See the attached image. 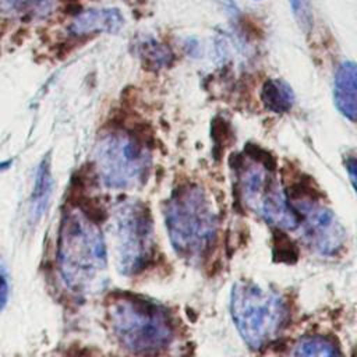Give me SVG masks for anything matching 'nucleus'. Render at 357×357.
I'll use <instances>...</instances> for the list:
<instances>
[{
    "label": "nucleus",
    "instance_id": "obj_16",
    "mask_svg": "<svg viewBox=\"0 0 357 357\" xmlns=\"http://www.w3.org/2000/svg\"><path fill=\"white\" fill-rule=\"evenodd\" d=\"M293 15L304 32H310L312 25V14L308 0H289Z\"/></svg>",
    "mask_w": 357,
    "mask_h": 357
},
{
    "label": "nucleus",
    "instance_id": "obj_13",
    "mask_svg": "<svg viewBox=\"0 0 357 357\" xmlns=\"http://www.w3.org/2000/svg\"><path fill=\"white\" fill-rule=\"evenodd\" d=\"M54 1L56 0H0V10L17 17L40 18L50 14Z\"/></svg>",
    "mask_w": 357,
    "mask_h": 357
},
{
    "label": "nucleus",
    "instance_id": "obj_14",
    "mask_svg": "<svg viewBox=\"0 0 357 357\" xmlns=\"http://www.w3.org/2000/svg\"><path fill=\"white\" fill-rule=\"evenodd\" d=\"M293 357H342L336 344L324 336H308L303 339L294 353Z\"/></svg>",
    "mask_w": 357,
    "mask_h": 357
},
{
    "label": "nucleus",
    "instance_id": "obj_7",
    "mask_svg": "<svg viewBox=\"0 0 357 357\" xmlns=\"http://www.w3.org/2000/svg\"><path fill=\"white\" fill-rule=\"evenodd\" d=\"M240 194L247 206L269 225L286 230L298 226L297 212L291 209L272 170L264 162L252 159L243 165Z\"/></svg>",
    "mask_w": 357,
    "mask_h": 357
},
{
    "label": "nucleus",
    "instance_id": "obj_9",
    "mask_svg": "<svg viewBox=\"0 0 357 357\" xmlns=\"http://www.w3.org/2000/svg\"><path fill=\"white\" fill-rule=\"evenodd\" d=\"M333 102L336 109L350 121L357 120V63L339 64L333 79Z\"/></svg>",
    "mask_w": 357,
    "mask_h": 357
},
{
    "label": "nucleus",
    "instance_id": "obj_4",
    "mask_svg": "<svg viewBox=\"0 0 357 357\" xmlns=\"http://www.w3.org/2000/svg\"><path fill=\"white\" fill-rule=\"evenodd\" d=\"M230 314L240 336L251 349H261L272 342L286 321L283 300L250 282L233 286Z\"/></svg>",
    "mask_w": 357,
    "mask_h": 357
},
{
    "label": "nucleus",
    "instance_id": "obj_8",
    "mask_svg": "<svg viewBox=\"0 0 357 357\" xmlns=\"http://www.w3.org/2000/svg\"><path fill=\"white\" fill-rule=\"evenodd\" d=\"M303 233L307 244L321 255L336 254L344 243V230L326 206L317 202H298Z\"/></svg>",
    "mask_w": 357,
    "mask_h": 357
},
{
    "label": "nucleus",
    "instance_id": "obj_18",
    "mask_svg": "<svg viewBox=\"0 0 357 357\" xmlns=\"http://www.w3.org/2000/svg\"><path fill=\"white\" fill-rule=\"evenodd\" d=\"M346 165V170L349 173V178L354 187V190L357 191V156H349L344 162Z\"/></svg>",
    "mask_w": 357,
    "mask_h": 357
},
{
    "label": "nucleus",
    "instance_id": "obj_17",
    "mask_svg": "<svg viewBox=\"0 0 357 357\" xmlns=\"http://www.w3.org/2000/svg\"><path fill=\"white\" fill-rule=\"evenodd\" d=\"M8 291H10V282H8V273L6 268L0 264V310L6 305L8 300Z\"/></svg>",
    "mask_w": 357,
    "mask_h": 357
},
{
    "label": "nucleus",
    "instance_id": "obj_5",
    "mask_svg": "<svg viewBox=\"0 0 357 357\" xmlns=\"http://www.w3.org/2000/svg\"><path fill=\"white\" fill-rule=\"evenodd\" d=\"M93 163L106 187L130 190L145 181L151 155L138 137L124 130H113L98 139Z\"/></svg>",
    "mask_w": 357,
    "mask_h": 357
},
{
    "label": "nucleus",
    "instance_id": "obj_1",
    "mask_svg": "<svg viewBox=\"0 0 357 357\" xmlns=\"http://www.w3.org/2000/svg\"><path fill=\"white\" fill-rule=\"evenodd\" d=\"M106 245L100 229L79 211L68 212L60 226L57 264L71 290L84 291L106 268Z\"/></svg>",
    "mask_w": 357,
    "mask_h": 357
},
{
    "label": "nucleus",
    "instance_id": "obj_10",
    "mask_svg": "<svg viewBox=\"0 0 357 357\" xmlns=\"http://www.w3.org/2000/svg\"><path fill=\"white\" fill-rule=\"evenodd\" d=\"M124 25V18L117 8H91L79 13L71 22L70 31L75 36L91 33H116Z\"/></svg>",
    "mask_w": 357,
    "mask_h": 357
},
{
    "label": "nucleus",
    "instance_id": "obj_11",
    "mask_svg": "<svg viewBox=\"0 0 357 357\" xmlns=\"http://www.w3.org/2000/svg\"><path fill=\"white\" fill-rule=\"evenodd\" d=\"M261 100L266 110L272 113H286L293 107L294 93L283 79L269 78L262 85Z\"/></svg>",
    "mask_w": 357,
    "mask_h": 357
},
{
    "label": "nucleus",
    "instance_id": "obj_6",
    "mask_svg": "<svg viewBox=\"0 0 357 357\" xmlns=\"http://www.w3.org/2000/svg\"><path fill=\"white\" fill-rule=\"evenodd\" d=\"M117 266L124 275L142 271L152 257L153 230L149 211L138 201H126L114 211Z\"/></svg>",
    "mask_w": 357,
    "mask_h": 357
},
{
    "label": "nucleus",
    "instance_id": "obj_2",
    "mask_svg": "<svg viewBox=\"0 0 357 357\" xmlns=\"http://www.w3.org/2000/svg\"><path fill=\"white\" fill-rule=\"evenodd\" d=\"M165 218L172 245L180 255L197 259L211 250L218 233V219L201 187H178L165 206Z\"/></svg>",
    "mask_w": 357,
    "mask_h": 357
},
{
    "label": "nucleus",
    "instance_id": "obj_15",
    "mask_svg": "<svg viewBox=\"0 0 357 357\" xmlns=\"http://www.w3.org/2000/svg\"><path fill=\"white\" fill-rule=\"evenodd\" d=\"M139 57L148 68L159 70L166 67L172 61V52L162 43L155 39H146L139 43Z\"/></svg>",
    "mask_w": 357,
    "mask_h": 357
},
{
    "label": "nucleus",
    "instance_id": "obj_12",
    "mask_svg": "<svg viewBox=\"0 0 357 357\" xmlns=\"http://www.w3.org/2000/svg\"><path fill=\"white\" fill-rule=\"evenodd\" d=\"M52 188H53V178L50 173V163H49V159H43L36 170L35 181H33V190L31 197L32 218L35 216V219H39L45 212L50 199Z\"/></svg>",
    "mask_w": 357,
    "mask_h": 357
},
{
    "label": "nucleus",
    "instance_id": "obj_3",
    "mask_svg": "<svg viewBox=\"0 0 357 357\" xmlns=\"http://www.w3.org/2000/svg\"><path fill=\"white\" fill-rule=\"evenodd\" d=\"M107 318L116 339L132 353L155 354L166 349L173 337L167 312L141 296L114 297L107 307Z\"/></svg>",
    "mask_w": 357,
    "mask_h": 357
}]
</instances>
